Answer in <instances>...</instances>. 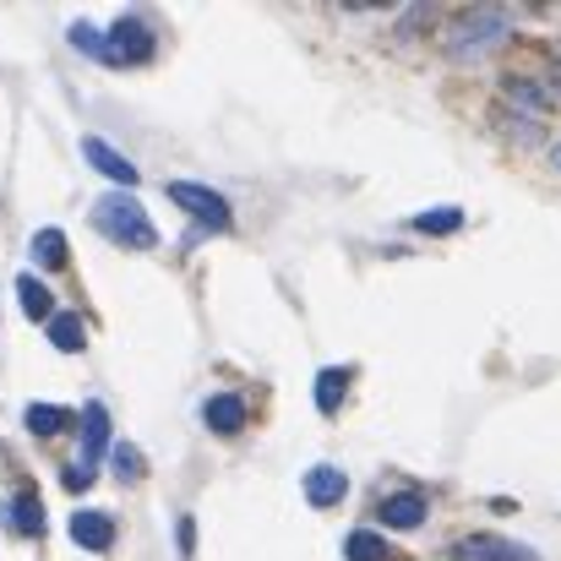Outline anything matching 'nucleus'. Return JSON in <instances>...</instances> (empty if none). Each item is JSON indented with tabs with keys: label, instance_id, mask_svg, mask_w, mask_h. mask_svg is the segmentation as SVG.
Returning a JSON list of instances; mask_svg holds the SVG:
<instances>
[{
	"label": "nucleus",
	"instance_id": "obj_1",
	"mask_svg": "<svg viewBox=\"0 0 561 561\" xmlns=\"http://www.w3.org/2000/svg\"><path fill=\"white\" fill-rule=\"evenodd\" d=\"M93 229L110 234V240L126 245V251H153V245H159V229H153L148 207H142L131 191H110V196H99V202H93Z\"/></svg>",
	"mask_w": 561,
	"mask_h": 561
},
{
	"label": "nucleus",
	"instance_id": "obj_2",
	"mask_svg": "<svg viewBox=\"0 0 561 561\" xmlns=\"http://www.w3.org/2000/svg\"><path fill=\"white\" fill-rule=\"evenodd\" d=\"M170 202H175V207H186L191 218H196L202 229H213V234H224V229L234 224L229 196H218L213 186H196V181H170Z\"/></svg>",
	"mask_w": 561,
	"mask_h": 561
},
{
	"label": "nucleus",
	"instance_id": "obj_3",
	"mask_svg": "<svg viewBox=\"0 0 561 561\" xmlns=\"http://www.w3.org/2000/svg\"><path fill=\"white\" fill-rule=\"evenodd\" d=\"M502 33H507V16H502V11H474V16H463V22L453 27L447 49H453V55H480V44H496Z\"/></svg>",
	"mask_w": 561,
	"mask_h": 561
},
{
	"label": "nucleus",
	"instance_id": "obj_4",
	"mask_svg": "<svg viewBox=\"0 0 561 561\" xmlns=\"http://www.w3.org/2000/svg\"><path fill=\"white\" fill-rule=\"evenodd\" d=\"M110 44H115V66H142V60H153V33H148V22L142 16H121V22H110Z\"/></svg>",
	"mask_w": 561,
	"mask_h": 561
},
{
	"label": "nucleus",
	"instance_id": "obj_5",
	"mask_svg": "<svg viewBox=\"0 0 561 561\" xmlns=\"http://www.w3.org/2000/svg\"><path fill=\"white\" fill-rule=\"evenodd\" d=\"M453 561H540L529 546L518 540H502V535H469L453 546Z\"/></svg>",
	"mask_w": 561,
	"mask_h": 561
},
{
	"label": "nucleus",
	"instance_id": "obj_6",
	"mask_svg": "<svg viewBox=\"0 0 561 561\" xmlns=\"http://www.w3.org/2000/svg\"><path fill=\"white\" fill-rule=\"evenodd\" d=\"M82 159H88V164H93V170H99L104 181H115L121 191L137 186V164H131L126 153H115V148H110L104 137H88V142H82Z\"/></svg>",
	"mask_w": 561,
	"mask_h": 561
},
{
	"label": "nucleus",
	"instance_id": "obj_7",
	"mask_svg": "<svg viewBox=\"0 0 561 561\" xmlns=\"http://www.w3.org/2000/svg\"><path fill=\"white\" fill-rule=\"evenodd\" d=\"M202 420H207L213 436H234V431H245V398H234V392H213V398L202 403Z\"/></svg>",
	"mask_w": 561,
	"mask_h": 561
},
{
	"label": "nucleus",
	"instance_id": "obj_8",
	"mask_svg": "<svg viewBox=\"0 0 561 561\" xmlns=\"http://www.w3.org/2000/svg\"><path fill=\"white\" fill-rule=\"evenodd\" d=\"M376 518H381V529H420L425 524V496L420 491H398V496H387L376 507Z\"/></svg>",
	"mask_w": 561,
	"mask_h": 561
},
{
	"label": "nucleus",
	"instance_id": "obj_9",
	"mask_svg": "<svg viewBox=\"0 0 561 561\" xmlns=\"http://www.w3.org/2000/svg\"><path fill=\"white\" fill-rule=\"evenodd\" d=\"M110 447H115V442H110V414H104V403H88V409H82V463L93 469Z\"/></svg>",
	"mask_w": 561,
	"mask_h": 561
},
{
	"label": "nucleus",
	"instance_id": "obj_10",
	"mask_svg": "<svg viewBox=\"0 0 561 561\" xmlns=\"http://www.w3.org/2000/svg\"><path fill=\"white\" fill-rule=\"evenodd\" d=\"M344 491H350V480H344V469H333V463H317V469L306 474V502H311V507H339Z\"/></svg>",
	"mask_w": 561,
	"mask_h": 561
},
{
	"label": "nucleus",
	"instance_id": "obj_11",
	"mask_svg": "<svg viewBox=\"0 0 561 561\" xmlns=\"http://www.w3.org/2000/svg\"><path fill=\"white\" fill-rule=\"evenodd\" d=\"M71 540L82 551H110L115 546V518L110 513H77L71 518Z\"/></svg>",
	"mask_w": 561,
	"mask_h": 561
},
{
	"label": "nucleus",
	"instance_id": "obj_12",
	"mask_svg": "<svg viewBox=\"0 0 561 561\" xmlns=\"http://www.w3.org/2000/svg\"><path fill=\"white\" fill-rule=\"evenodd\" d=\"M350 366H328V371H317V387H311V398H317V409L322 414H339V403H344V392H350Z\"/></svg>",
	"mask_w": 561,
	"mask_h": 561
},
{
	"label": "nucleus",
	"instance_id": "obj_13",
	"mask_svg": "<svg viewBox=\"0 0 561 561\" xmlns=\"http://www.w3.org/2000/svg\"><path fill=\"white\" fill-rule=\"evenodd\" d=\"M16 300H22V311H27L33 322H44V328L55 322V295H49L38 278H27V273H22V278H16Z\"/></svg>",
	"mask_w": 561,
	"mask_h": 561
},
{
	"label": "nucleus",
	"instance_id": "obj_14",
	"mask_svg": "<svg viewBox=\"0 0 561 561\" xmlns=\"http://www.w3.org/2000/svg\"><path fill=\"white\" fill-rule=\"evenodd\" d=\"M49 344H55V350H66V355H77V350L88 344L82 317H77V311H55V322H49Z\"/></svg>",
	"mask_w": 561,
	"mask_h": 561
},
{
	"label": "nucleus",
	"instance_id": "obj_15",
	"mask_svg": "<svg viewBox=\"0 0 561 561\" xmlns=\"http://www.w3.org/2000/svg\"><path fill=\"white\" fill-rule=\"evenodd\" d=\"M71 44H82V55H93V60H110V66H115V44H110V27H93V22H71Z\"/></svg>",
	"mask_w": 561,
	"mask_h": 561
},
{
	"label": "nucleus",
	"instance_id": "obj_16",
	"mask_svg": "<svg viewBox=\"0 0 561 561\" xmlns=\"http://www.w3.org/2000/svg\"><path fill=\"white\" fill-rule=\"evenodd\" d=\"M458 224H463V207H431V213L409 218V229H420V234H453Z\"/></svg>",
	"mask_w": 561,
	"mask_h": 561
},
{
	"label": "nucleus",
	"instance_id": "obj_17",
	"mask_svg": "<svg viewBox=\"0 0 561 561\" xmlns=\"http://www.w3.org/2000/svg\"><path fill=\"white\" fill-rule=\"evenodd\" d=\"M66 256H71V251H66V234H60V229H38V234H33V262H38V267H66Z\"/></svg>",
	"mask_w": 561,
	"mask_h": 561
},
{
	"label": "nucleus",
	"instance_id": "obj_18",
	"mask_svg": "<svg viewBox=\"0 0 561 561\" xmlns=\"http://www.w3.org/2000/svg\"><path fill=\"white\" fill-rule=\"evenodd\" d=\"M344 557L350 561H387V540H381L376 529H355V535L344 540Z\"/></svg>",
	"mask_w": 561,
	"mask_h": 561
},
{
	"label": "nucleus",
	"instance_id": "obj_19",
	"mask_svg": "<svg viewBox=\"0 0 561 561\" xmlns=\"http://www.w3.org/2000/svg\"><path fill=\"white\" fill-rule=\"evenodd\" d=\"M22 420H27L33 436H60V431H66V409H49V403H33Z\"/></svg>",
	"mask_w": 561,
	"mask_h": 561
},
{
	"label": "nucleus",
	"instance_id": "obj_20",
	"mask_svg": "<svg viewBox=\"0 0 561 561\" xmlns=\"http://www.w3.org/2000/svg\"><path fill=\"white\" fill-rule=\"evenodd\" d=\"M16 524H22V535L33 540V535H44V507H38V496H16Z\"/></svg>",
	"mask_w": 561,
	"mask_h": 561
},
{
	"label": "nucleus",
	"instance_id": "obj_21",
	"mask_svg": "<svg viewBox=\"0 0 561 561\" xmlns=\"http://www.w3.org/2000/svg\"><path fill=\"white\" fill-rule=\"evenodd\" d=\"M115 474H121V480H137V474H142V458H137L126 442L115 447Z\"/></svg>",
	"mask_w": 561,
	"mask_h": 561
},
{
	"label": "nucleus",
	"instance_id": "obj_22",
	"mask_svg": "<svg viewBox=\"0 0 561 561\" xmlns=\"http://www.w3.org/2000/svg\"><path fill=\"white\" fill-rule=\"evenodd\" d=\"M175 546H181V557H191V551H196V524H191V518H181V524H175Z\"/></svg>",
	"mask_w": 561,
	"mask_h": 561
},
{
	"label": "nucleus",
	"instance_id": "obj_23",
	"mask_svg": "<svg viewBox=\"0 0 561 561\" xmlns=\"http://www.w3.org/2000/svg\"><path fill=\"white\" fill-rule=\"evenodd\" d=\"M88 480H93L88 463H71V469H66V491H88Z\"/></svg>",
	"mask_w": 561,
	"mask_h": 561
}]
</instances>
